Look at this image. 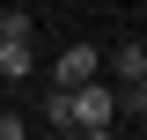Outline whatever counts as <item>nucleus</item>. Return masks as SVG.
Segmentation results:
<instances>
[{"instance_id":"obj_1","label":"nucleus","mask_w":147,"mask_h":140,"mask_svg":"<svg viewBox=\"0 0 147 140\" xmlns=\"http://www.w3.org/2000/svg\"><path fill=\"white\" fill-rule=\"evenodd\" d=\"M110 125H118V88L103 74H88L74 88V133H110Z\"/></svg>"},{"instance_id":"obj_2","label":"nucleus","mask_w":147,"mask_h":140,"mask_svg":"<svg viewBox=\"0 0 147 140\" xmlns=\"http://www.w3.org/2000/svg\"><path fill=\"white\" fill-rule=\"evenodd\" d=\"M88 74H103V52H96L88 37H74L66 52L52 59V81H59V88H81V81H88Z\"/></svg>"},{"instance_id":"obj_3","label":"nucleus","mask_w":147,"mask_h":140,"mask_svg":"<svg viewBox=\"0 0 147 140\" xmlns=\"http://www.w3.org/2000/svg\"><path fill=\"white\" fill-rule=\"evenodd\" d=\"M0 74H7V81H30V74H37V44H30V37L0 30Z\"/></svg>"},{"instance_id":"obj_4","label":"nucleus","mask_w":147,"mask_h":140,"mask_svg":"<svg viewBox=\"0 0 147 140\" xmlns=\"http://www.w3.org/2000/svg\"><path fill=\"white\" fill-rule=\"evenodd\" d=\"M103 74H110V81H140V74H147V44L125 37L118 52H103Z\"/></svg>"},{"instance_id":"obj_5","label":"nucleus","mask_w":147,"mask_h":140,"mask_svg":"<svg viewBox=\"0 0 147 140\" xmlns=\"http://www.w3.org/2000/svg\"><path fill=\"white\" fill-rule=\"evenodd\" d=\"M44 125H52V133H74V88H44Z\"/></svg>"},{"instance_id":"obj_6","label":"nucleus","mask_w":147,"mask_h":140,"mask_svg":"<svg viewBox=\"0 0 147 140\" xmlns=\"http://www.w3.org/2000/svg\"><path fill=\"white\" fill-rule=\"evenodd\" d=\"M118 88V118H147V74L140 81H110Z\"/></svg>"},{"instance_id":"obj_7","label":"nucleus","mask_w":147,"mask_h":140,"mask_svg":"<svg viewBox=\"0 0 147 140\" xmlns=\"http://www.w3.org/2000/svg\"><path fill=\"white\" fill-rule=\"evenodd\" d=\"M0 30H15V37H30L37 22H30V7H7V15H0Z\"/></svg>"},{"instance_id":"obj_8","label":"nucleus","mask_w":147,"mask_h":140,"mask_svg":"<svg viewBox=\"0 0 147 140\" xmlns=\"http://www.w3.org/2000/svg\"><path fill=\"white\" fill-rule=\"evenodd\" d=\"M30 133V118H15V111H0V140H22Z\"/></svg>"},{"instance_id":"obj_9","label":"nucleus","mask_w":147,"mask_h":140,"mask_svg":"<svg viewBox=\"0 0 147 140\" xmlns=\"http://www.w3.org/2000/svg\"><path fill=\"white\" fill-rule=\"evenodd\" d=\"M0 96H7V74H0Z\"/></svg>"},{"instance_id":"obj_10","label":"nucleus","mask_w":147,"mask_h":140,"mask_svg":"<svg viewBox=\"0 0 147 140\" xmlns=\"http://www.w3.org/2000/svg\"><path fill=\"white\" fill-rule=\"evenodd\" d=\"M140 133H147V118H140Z\"/></svg>"}]
</instances>
